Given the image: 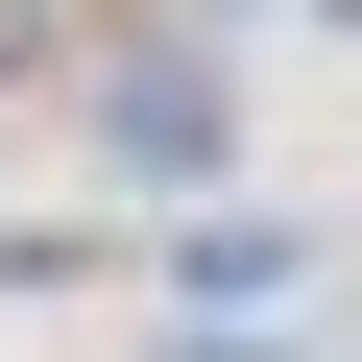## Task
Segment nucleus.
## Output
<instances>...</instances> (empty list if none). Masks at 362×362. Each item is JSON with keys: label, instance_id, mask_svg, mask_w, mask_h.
Returning a JSON list of instances; mask_svg holds the SVG:
<instances>
[{"label": "nucleus", "instance_id": "obj_1", "mask_svg": "<svg viewBox=\"0 0 362 362\" xmlns=\"http://www.w3.org/2000/svg\"><path fill=\"white\" fill-rule=\"evenodd\" d=\"M73 145L145 169V194H194V169H242V97H218L194 25H97V49H73Z\"/></svg>", "mask_w": 362, "mask_h": 362}]
</instances>
